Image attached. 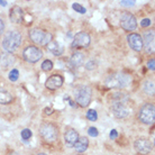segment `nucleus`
<instances>
[{
	"label": "nucleus",
	"instance_id": "obj_16",
	"mask_svg": "<svg viewBox=\"0 0 155 155\" xmlns=\"http://www.w3.org/2000/svg\"><path fill=\"white\" fill-rule=\"evenodd\" d=\"M10 20H12V23H21L24 19V12L23 9L18 6H15V7H12L10 9Z\"/></svg>",
	"mask_w": 155,
	"mask_h": 155
},
{
	"label": "nucleus",
	"instance_id": "obj_9",
	"mask_svg": "<svg viewBox=\"0 0 155 155\" xmlns=\"http://www.w3.org/2000/svg\"><path fill=\"white\" fill-rule=\"evenodd\" d=\"M90 42H91V38H90L89 34H87L84 31H80V33H78L77 35L74 36L73 42H72V47H73V48L88 47Z\"/></svg>",
	"mask_w": 155,
	"mask_h": 155
},
{
	"label": "nucleus",
	"instance_id": "obj_31",
	"mask_svg": "<svg viewBox=\"0 0 155 155\" xmlns=\"http://www.w3.org/2000/svg\"><path fill=\"white\" fill-rule=\"evenodd\" d=\"M150 25H151V20L147 19V18H145V19H143L140 21V26L142 27H148Z\"/></svg>",
	"mask_w": 155,
	"mask_h": 155
},
{
	"label": "nucleus",
	"instance_id": "obj_8",
	"mask_svg": "<svg viewBox=\"0 0 155 155\" xmlns=\"http://www.w3.org/2000/svg\"><path fill=\"white\" fill-rule=\"evenodd\" d=\"M24 60L29 63H35L42 58V51L35 46H28L24 50Z\"/></svg>",
	"mask_w": 155,
	"mask_h": 155
},
{
	"label": "nucleus",
	"instance_id": "obj_13",
	"mask_svg": "<svg viewBox=\"0 0 155 155\" xmlns=\"http://www.w3.org/2000/svg\"><path fill=\"white\" fill-rule=\"evenodd\" d=\"M135 148L140 154H147L152 151V144L145 138H138L135 142Z\"/></svg>",
	"mask_w": 155,
	"mask_h": 155
},
{
	"label": "nucleus",
	"instance_id": "obj_39",
	"mask_svg": "<svg viewBox=\"0 0 155 155\" xmlns=\"http://www.w3.org/2000/svg\"></svg>",
	"mask_w": 155,
	"mask_h": 155
},
{
	"label": "nucleus",
	"instance_id": "obj_5",
	"mask_svg": "<svg viewBox=\"0 0 155 155\" xmlns=\"http://www.w3.org/2000/svg\"><path fill=\"white\" fill-rule=\"evenodd\" d=\"M155 119V107L154 105L146 104L140 110V120L144 124H153Z\"/></svg>",
	"mask_w": 155,
	"mask_h": 155
},
{
	"label": "nucleus",
	"instance_id": "obj_18",
	"mask_svg": "<svg viewBox=\"0 0 155 155\" xmlns=\"http://www.w3.org/2000/svg\"><path fill=\"white\" fill-rule=\"evenodd\" d=\"M84 61V55L80 53V52H77V53H74L70 58V64L73 68H79V66L82 65V63Z\"/></svg>",
	"mask_w": 155,
	"mask_h": 155
},
{
	"label": "nucleus",
	"instance_id": "obj_36",
	"mask_svg": "<svg viewBox=\"0 0 155 155\" xmlns=\"http://www.w3.org/2000/svg\"><path fill=\"white\" fill-rule=\"evenodd\" d=\"M45 111H46V115H51V114H52V110H51L50 108H46L45 109Z\"/></svg>",
	"mask_w": 155,
	"mask_h": 155
},
{
	"label": "nucleus",
	"instance_id": "obj_29",
	"mask_svg": "<svg viewBox=\"0 0 155 155\" xmlns=\"http://www.w3.org/2000/svg\"><path fill=\"white\" fill-rule=\"evenodd\" d=\"M120 4L121 6H125V7H132L135 5V1H133V0H126V1H120Z\"/></svg>",
	"mask_w": 155,
	"mask_h": 155
},
{
	"label": "nucleus",
	"instance_id": "obj_17",
	"mask_svg": "<svg viewBox=\"0 0 155 155\" xmlns=\"http://www.w3.org/2000/svg\"><path fill=\"white\" fill-rule=\"evenodd\" d=\"M78 138H79V134L74 129H68L64 135V140L68 146H73L77 143Z\"/></svg>",
	"mask_w": 155,
	"mask_h": 155
},
{
	"label": "nucleus",
	"instance_id": "obj_11",
	"mask_svg": "<svg viewBox=\"0 0 155 155\" xmlns=\"http://www.w3.org/2000/svg\"><path fill=\"white\" fill-rule=\"evenodd\" d=\"M127 41L129 46L132 47L133 50L136 51V52H140L143 48V39H142V36L136 34V33H133V34H129L127 36Z\"/></svg>",
	"mask_w": 155,
	"mask_h": 155
},
{
	"label": "nucleus",
	"instance_id": "obj_33",
	"mask_svg": "<svg viewBox=\"0 0 155 155\" xmlns=\"http://www.w3.org/2000/svg\"><path fill=\"white\" fill-rule=\"evenodd\" d=\"M117 136H118V133H117V130H116V129H113V130L110 132V138H111V140H115Z\"/></svg>",
	"mask_w": 155,
	"mask_h": 155
},
{
	"label": "nucleus",
	"instance_id": "obj_21",
	"mask_svg": "<svg viewBox=\"0 0 155 155\" xmlns=\"http://www.w3.org/2000/svg\"><path fill=\"white\" fill-rule=\"evenodd\" d=\"M1 60V63H2V66H5V68H7V66H10L14 63V61H15V58H14V56L12 55H9V54H6L2 58H0Z\"/></svg>",
	"mask_w": 155,
	"mask_h": 155
},
{
	"label": "nucleus",
	"instance_id": "obj_26",
	"mask_svg": "<svg viewBox=\"0 0 155 155\" xmlns=\"http://www.w3.org/2000/svg\"><path fill=\"white\" fill-rule=\"evenodd\" d=\"M72 8H73L74 10H75V12H80V14H85V12H87V10H85V8H84V7H82L81 5L77 4V2H75V4L72 5Z\"/></svg>",
	"mask_w": 155,
	"mask_h": 155
},
{
	"label": "nucleus",
	"instance_id": "obj_14",
	"mask_svg": "<svg viewBox=\"0 0 155 155\" xmlns=\"http://www.w3.org/2000/svg\"><path fill=\"white\" fill-rule=\"evenodd\" d=\"M63 84V78L58 74H54L47 79L46 81V87L51 90L58 89L60 87H62Z\"/></svg>",
	"mask_w": 155,
	"mask_h": 155
},
{
	"label": "nucleus",
	"instance_id": "obj_2",
	"mask_svg": "<svg viewBox=\"0 0 155 155\" xmlns=\"http://www.w3.org/2000/svg\"><path fill=\"white\" fill-rule=\"evenodd\" d=\"M21 43V35L17 31H8L2 41V47L6 52L12 53L19 47Z\"/></svg>",
	"mask_w": 155,
	"mask_h": 155
},
{
	"label": "nucleus",
	"instance_id": "obj_1",
	"mask_svg": "<svg viewBox=\"0 0 155 155\" xmlns=\"http://www.w3.org/2000/svg\"><path fill=\"white\" fill-rule=\"evenodd\" d=\"M132 79L128 74L125 73H116L107 78L106 85L110 89H123L130 84Z\"/></svg>",
	"mask_w": 155,
	"mask_h": 155
},
{
	"label": "nucleus",
	"instance_id": "obj_15",
	"mask_svg": "<svg viewBox=\"0 0 155 155\" xmlns=\"http://www.w3.org/2000/svg\"><path fill=\"white\" fill-rule=\"evenodd\" d=\"M47 46V50H48V52H51L53 55H56V56H58V55H62L63 52H64V47H63V45L61 44V43L56 42V41H51L48 44L46 45Z\"/></svg>",
	"mask_w": 155,
	"mask_h": 155
},
{
	"label": "nucleus",
	"instance_id": "obj_7",
	"mask_svg": "<svg viewBox=\"0 0 155 155\" xmlns=\"http://www.w3.org/2000/svg\"><path fill=\"white\" fill-rule=\"evenodd\" d=\"M111 110H113L114 116L117 118H125L129 115V109H128L127 105L125 101H118V100H113V105H111Z\"/></svg>",
	"mask_w": 155,
	"mask_h": 155
},
{
	"label": "nucleus",
	"instance_id": "obj_22",
	"mask_svg": "<svg viewBox=\"0 0 155 155\" xmlns=\"http://www.w3.org/2000/svg\"><path fill=\"white\" fill-rule=\"evenodd\" d=\"M144 91L150 94V96H153L154 94V82L153 81H146L144 83Z\"/></svg>",
	"mask_w": 155,
	"mask_h": 155
},
{
	"label": "nucleus",
	"instance_id": "obj_20",
	"mask_svg": "<svg viewBox=\"0 0 155 155\" xmlns=\"http://www.w3.org/2000/svg\"><path fill=\"white\" fill-rule=\"evenodd\" d=\"M12 101V96L10 92H8L4 89H0V104L1 105H7Z\"/></svg>",
	"mask_w": 155,
	"mask_h": 155
},
{
	"label": "nucleus",
	"instance_id": "obj_37",
	"mask_svg": "<svg viewBox=\"0 0 155 155\" xmlns=\"http://www.w3.org/2000/svg\"><path fill=\"white\" fill-rule=\"evenodd\" d=\"M0 5H1V6H6L7 2H6V1H0Z\"/></svg>",
	"mask_w": 155,
	"mask_h": 155
},
{
	"label": "nucleus",
	"instance_id": "obj_35",
	"mask_svg": "<svg viewBox=\"0 0 155 155\" xmlns=\"http://www.w3.org/2000/svg\"><path fill=\"white\" fill-rule=\"evenodd\" d=\"M7 155H19V154H18V153H17V152H14V151H12V152H9V153H8Z\"/></svg>",
	"mask_w": 155,
	"mask_h": 155
},
{
	"label": "nucleus",
	"instance_id": "obj_32",
	"mask_svg": "<svg viewBox=\"0 0 155 155\" xmlns=\"http://www.w3.org/2000/svg\"><path fill=\"white\" fill-rule=\"evenodd\" d=\"M155 61H154V58H152V60H150L147 62V66H148V69L152 71H154L155 70Z\"/></svg>",
	"mask_w": 155,
	"mask_h": 155
},
{
	"label": "nucleus",
	"instance_id": "obj_23",
	"mask_svg": "<svg viewBox=\"0 0 155 155\" xmlns=\"http://www.w3.org/2000/svg\"><path fill=\"white\" fill-rule=\"evenodd\" d=\"M97 111L94 110V109H89V111L87 113V118L91 121H94V120H97Z\"/></svg>",
	"mask_w": 155,
	"mask_h": 155
},
{
	"label": "nucleus",
	"instance_id": "obj_27",
	"mask_svg": "<svg viewBox=\"0 0 155 155\" xmlns=\"http://www.w3.org/2000/svg\"><path fill=\"white\" fill-rule=\"evenodd\" d=\"M21 137H23L24 140H29V138L31 137V129H28V128H25V129H23V132H21Z\"/></svg>",
	"mask_w": 155,
	"mask_h": 155
},
{
	"label": "nucleus",
	"instance_id": "obj_25",
	"mask_svg": "<svg viewBox=\"0 0 155 155\" xmlns=\"http://www.w3.org/2000/svg\"><path fill=\"white\" fill-rule=\"evenodd\" d=\"M42 69L44 71H50L53 69V63H52V61H50V60H46V61H44V62L42 63Z\"/></svg>",
	"mask_w": 155,
	"mask_h": 155
},
{
	"label": "nucleus",
	"instance_id": "obj_30",
	"mask_svg": "<svg viewBox=\"0 0 155 155\" xmlns=\"http://www.w3.org/2000/svg\"><path fill=\"white\" fill-rule=\"evenodd\" d=\"M96 65H97V64H96L94 61H89V62L85 64V68H87L88 70H93V69L96 68Z\"/></svg>",
	"mask_w": 155,
	"mask_h": 155
},
{
	"label": "nucleus",
	"instance_id": "obj_12",
	"mask_svg": "<svg viewBox=\"0 0 155 155\" xmlns=\"http://www.w3.org/2000/svg\"><path fill=\"white\" fill-rule=\"evenodd\" d=\"M143 45L144 48L147 53H153L154 52V31H145L144 34V39H143Z\"/></svg>",
	"mask_w": 155,
	"mask_h": 155
},
{
	"label": "nucleus",
	"instance_id": "obj_4",
	"mask_svg": "<svg viewBox=\"0 0 155 155\" xmlns=\"http://www.w3.org/2000/svg\"><path fill=\"white\" fill-rule=\"evenodd\" d=\"M29 37H31L33 42L36 43V44H39V45H47L53 38L51 33L43 31V29H39V28L31 29L29 31Z\"/></svg>",
	"mask_w": 155,
	"mask_h": 155
},
{
	"label": "nucleus",
	"instance_id": "obj_34",
	"mask_svg": "<svg viewBox=\"0 0 155 155\" xmlns=\"http://www.w3.org/2000/svg\"><path fill=\"white\" fill-rule=\"evenodd\" d=\"M4 28H5V24H4V21L0 19V34L4 31Z\"/></svg>",
	"mask_w": 155,
	"mask_h": 155
},
{
	"label": "nucleus",
	"instance_id": "obj_19",
	"mask_svg": "<svg viewBox=\"0 0 155 155\" xmlns=\"http://www.w3.org/2000/svg\"><path fill=\"white\" fill-rule=\"evenodd\" d=\"M73 146L75 148V151L82 153V152H84L88 148V146H89V140H88V138H85V137H80V138H78L77 143L74 144Z\"/></svg>",
	"mask_w": 155,
	"mask_h": 155
},
{
	"label": "nucleus",
	"instance_id": "obj_3",
	"mask_svg": "<svg viewBox=\"0 0 155 155\" xmlns=\"http://www.w3.org/2000/svg\"><path fill=\"white\" fill-rule=\"evenodd\" d=\"M74 98L79 106L87 107L91 101V89L88 85H79L74 89Z\"/></svg>",
	"mask_w": 155,
	"mask_h": 155
},
{
	"label": "nucleus",
	"instance_id": "obj_10",
	"mask_svg": "<svg viewBox=\"0 0 155 155\" xmlns=\"http://www.w3.org/2000/svg\"><path fill=\"white\" fill-rule=\"evenodd\" d=\"M120 26H121V28H124L125 31H135L137 27L136 18L132 14L125 12L120 17Z\"/></svg>",
	"mask_w": 155,
	"mask_h": 155
},
{
	"label": "nucleus",
	"instance_id": "obj_38",
	"mask_svg": "<svg viewBox=\"0 0 155 155\" xmlns=\"http://www.w3.org/2000/svg\"><path fill=\"white\" fill-rule=\"evenodd\" d=\"M37 155H46V154H44V153H41V154H37Z\"/></svg>",
	"mask_w": 155,
	"mask_h": 155
},
{
	"label": "nucleus",
	"instance_id": "obj_24",
	"mask_svg": "<svg viewBox=\"0 0 155 155\" xmlns=\"http://www.w3.org/2000/svg\"><path fill=\"white\" fill-rule=\"evenodd\" d=\"M18 78H19V72H18V70L14 69V70L10 71V73H9V80H10V81H17Z\"/></svg>",
	"mask_w": 155,
	"mask_h": 155
},
{
	"label": "nucleus",
	"instance_id": "obj_6",
	"mask_svg": "<svg viewBox=\"0 0 155 155\" xmlns=\"http://www.w3.org/2000/svg\"><path fill=\"white\" fill-rule=\"evenodd\" d=\"M41 136H42L46 142H54L58 138V128L53 124H44L41 126L39 129Z\"/></svg>",
	"mask_w": 155,
	"mask_h": 155
},
{
	"label": "nucleus",
	"instance_id": "obj_28",
	"mask_svg": "<svg viewBox=\"0 0 155 155\" xmlns=\"http://www.w3.org/2000/svg\"><path fill=\"white\" fill-rule=\"evenodd\" d=\"M88 134H89V136H91V137H97L98 136V129H96L94 127H90L89 129H88Z\"/></svg>",
	"mask_w": 155,
	"mask_h": 155
}]
</instances>
